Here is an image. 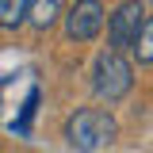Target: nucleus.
<instances>
[{"mask_svg":"<svg viewBox=\"0 0 153 153\" xmlns=\"http://www.w3.org/2000/svg\"><path fill=\"white\" fill-rule=\"evenodd\" d=\"M27 23V0H0V27L16 31Z\"/></svg>","mask_w":153,"mask_h":153,"instance_id":"0eeeda50","label":"nucleus"},{"mask_svg":"<svg viewBox=\"0 0 153 153\" xmlns=\"http://www.w3.org/2000/svg\"><path fill=\"white\" fill-rule=\"evenodd\" d=\"M134 57L142 61V65H153V16L142 19V27H138V38H134Z\"/></svg>","mask_w":153,"mask_h":153,"instance_id":"423d86ee","label":"nucleus"},{"mask_svg":"<svg viewBox=\"0 0 153 153\" xmlns=\"http://www.w3.org/2000/svg\"><path fill=\"white\" fill-rule=\"evenodd\" d=\"M142 19H146V4L142 0H123L111 16H107V50L126 54L134 46V38H138Z\"/></svg>","mask_w":153,"mask_h":153,"instance_id":"7ed1b4c3","label":"nucleus"},{"mask_svg":"<svg viewBox=\"0 0 153 153\" xmlns=\"http://www.w3.org/2000/svg\"><path fill=\"white\" fill-rule=\"evenodd\" d=\"M65 16V0H27V23L38 31H50Z\"/></svg>","mask_w":153,"mask_h":153,"instance_id":"39448f33","label":"nucleus"},{"mask_svg":"<svg viewBox=\"0 0 153 153\" xmlns=\"http://www.w3.org/2000/svg\"><path fill=\"white\" fill-rule=\"evenodd\" d=\"M61 19H65V38H69V42H92V38L103 31L107 12H103L100 0H76L73 8H65Z\"/></svg>","mask_w":153,"mask_h":153,"instance_id":"20e7f679","label":"nucleus"},{"mask_svg":"<svg viewBox=\"0 0 153 153\" xmlns=\"http://www.w3.org/2000/svg\"><path fill=\"white\" fill-rule=\"evenodd\" d=\"M92 88L100 100L107 103H119L123 96L134 88V65L126 61V54H115V50H103L96 57V69H92Z\"/></svg>","mask_w":153,"mask_h":153,"instance_id":"f03ea898","label":"nucleus"},{"mask_svg":"<svg viewBox=\"0 0 153 153\" xmlns=\"http://www.w3.org/2000/svg\"><path fill=\"white\" fill-rule=\"evenodd\" d=\"M115 134H119V123L103 107H84V111H76V115L65 119V142L76 153H92L100 146H111Z\"/></svg>","mask_w":153,"mask_h":153,"instance_id":"f257e3e1","label":"nucleus"}]
</instances>
